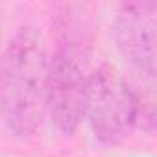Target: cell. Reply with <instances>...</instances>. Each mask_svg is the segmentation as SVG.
Wrapping results in <instances>:
<instances>
[{
	"mask_svg": "<svg viewBox=\"0 0 157 157\" xmlns=\"http://www.w3.org/2000/svg\"><path fill=\"white\" fill-rule=\"evenodd\" d=\"M48 52L41 32L21 28L10 41L0 65V107L15 137L39 131L46 115Z\"/></svg>",
	"mask_w": 157,
	"mask_h": 157,
	"instance_id": "6da1fadb",
	"label": "cell"
},
{
	"mask_svg": "<svg viewBox=\"0 0 157 157\" xmlns=\"http://www.w3.org/2000/svg\"><path fill=\"white\" fill-rule=\"evenodd\" d=\"M139 91L113 65H100L89 74L85 118L94 139L105 146L120 144L135 129Z\"/></svg>",
	"mask_w": 157,
	"mask_h": 157,
	"instance_id": "7a4b0ae2",
	"label": "cell"
},
{
	"mask_svg": "<svg viewBox=\"0 0 157 157\" xmlns=\"http://www.w3.org/2000/svg\"><path fill=\"white\" fill-rule=\"evenodd\" d=\"M87 57L89 50L56 44L48 56L46 74V115L65 137H72L85 118L87 100Z\"/></svg>",
	"mask_w": 157,
	"mask_h": 157,
	"instance_id": "3957f363",
	"label": "cell"
},
{
	"mask_svg": "<svg viewBox=\"0 0 157 157\" xmlns=\"http://www.w3.org/2000/svg\"><path fill=\"white\" fill-rule=\"evenodd\" d=\"M157 4L153 0L124 2L113 21V37L118 54L142 78H155V28Z\"/></svg>",
	"mask_w": 157,
	"mask_h": 157,
	"instance_id": "277c9868",
	"label": "cell"
},
{
	"mask_svg": "<svg viewBox=\"0 0 157 157\" xmlns=\"http://www.w3.org/2000/svg\"><path fill=\"white\" fill-rule=\"evenodd\" d=\"M135 128L153 133L155 131V104L150 96L139 93V107H137V122Z\"/></svg>",
	"mask_w": 157,
	"mask_h": 157,
	"instance_id": "5b68a950",
	"label": "cell"
}]
</instances>
